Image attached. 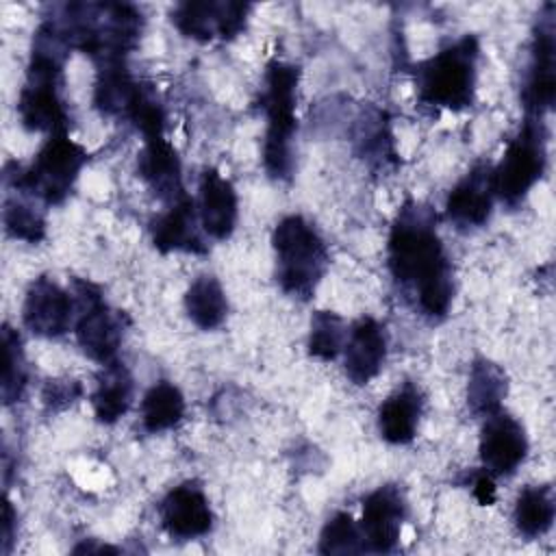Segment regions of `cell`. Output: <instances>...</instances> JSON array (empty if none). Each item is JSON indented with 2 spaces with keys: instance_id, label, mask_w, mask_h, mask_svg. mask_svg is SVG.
I'll return each mask as SVG.
<instances>
[{
  "instance_id": "obj_1",
  "label": "cell",
  "mask_w": 556,
  "mask_h": 556,
  "mask_svg": "<svg viewBox=\"0 0 556 556\" xmlns=\"http://www.w3.org/2000/svg\"><path fill=\"white\" fill-rule=\"evenodd\" d=\"M387 258L393 280L413 295L415 306L430 319L445 317L454 300V274L434 228V213L406 202L391 226Z\"/></svg>"
},
{
  "instance_id": "obj_2",
  "label": "cell",
  "mask_w": 556,
  "mask_h": 556,
  "mask_svg": "<svg viewBox=\"0 0 556 556\" xmlns=\"http://www.w3.org/2000/svg\"><path fill=\"white\" fill-rule=\"evenodd\" d=\"M52 22L63 30L72 48L102 61H124L137 46L143 17L132 4L122 2H70Z\"/></svg>"
},
{
  "instance_id": "obj_3",
  "label": "cell",
  "mask_w": 556,
  "mask_h": 556,
  "mask_svg": "<svg viewBox=\"0 0 556 556\" xmlns=\"http://www.w3.org/2000/svg\"><path fill=\"white\" fill-rule=\"evenodd\" d=\"M300 67L285 61H269L265 67L261 109L265 111L267 128L263 143V165L269 178L289 180L293 174V137L298 130Z\"/></svg>"
},
{
  "instance_id": "obj_4",
  "label": "cell",
  "mask_w": 556,
  "mask_h": 556,
  "mask_svg": "<svg viewBox=\"0 0 556 556\" xmlns=\"http://www.w3.org/2000/svg\"><path fill=\"white\" fill-rule=\"evenodd\" d=\"M271 248L280 289L291 298L311 300L330 263L328 248L317 228L302 215H287L274 228Z\"/></svg>"
},
{
  "instance_id": "obj_5",
  "label": "cell",
  "mask_w": 556,
  "mask_h": 556,
  "mask_svg": "<svg viewBox=\"0 0 556 556\" xmlns=\"http://www.w3.org/2000/svg\"><path fill=\"white\" fill-rule=\"evenodd\" d=\"M480 46L473 35H465L415 70L417 100L432 109L465 111L473 104Z\"/></svg>"
},
{
  "instance_id": "obj_6",
  "label": "cell",
  "mask_w": 556,
  "mask_h": 556,
  "mask_svg": "<svg viewBox=\"0 0 556 556\" xmlns=\"http://www.w3.org/2000/svg\"><path fill=\"white\" fill-rule=\"evenodd\" d=\"M85 163V148L72 141L67 132H56L48 137L26 169L15 167V174L7 172L4 178L7 187L52 206L70 195Z\"/></svg>"
},
{
  "instance_id": "obj_7",
  "label": "cell",
  "mask_w": 556,
  "mask_h": 556,
  "mask_svg": "<svg viewBox=\"0 0 556 556\" xmlns=\"http://www.w3.org/2000/svg\"><path fill=\"white\" fill-rule=\"evenodd\" d=\"M545 137L543 119L526 117L517 135L506 143L500 163L491 167L493 193L508 208L523 204L532 187L541 180L547 163Z\"/></svg>"
},
{
  "instance_id": "obj_8",
  "label": "cell",
  "mask_w": 556,
  "mask_h": 556,
  "mask_svg": "<svg viewBox=\"0 0 556 556\" xmlns=\"http://www.w3.org/2000/svg\"><path fill=\"white\" fill-rule=\"evenodd\" d=\"M76 339L83 352L100 363H113L124 337L122 315L111 311L102 291L89 280H74Z\"/></svg>"
},
{
  "instance_id": "obj_9",
  "label": "cell",
  "mask_w": 556,
  "mask_h": 556,
  "mask_svg": "<svg viewBox=\"0 0 556 556\" xmlns=\"http://www.w3.org/2000/svg\"><path fill=\"white\" fill-rule=\"evenodd\" d=\"M554 4H545L534 35H532V48H530V65L526 85L521 91L526 117L543 119L547 111L554 106L556 98V39H554Z\"/></svg>"
},
{
  "instance_id": "obj_10",
  "label": "cell",
  "mask_w": 556,
  "mask_h": 556,
  "mask_svg": "<svg viewBox=\"0 0 556 556\" xmlns=\"http://www.w3.org/2000/svg\"><path fill=\"white\" fill-rule=\"evenodd\" d=\"M245 2H182L172 11L174 26L189 39L211 41L237 37L248 20Z\"/></svg>"
},
{
  "instance_id": "obj_11",
  "label": "cell",
  "mask_w": 556,
  "mask_h": 556,
  "mask_svg": "<svg viewBox=\"0 0 556 556\" xmlns=\"http://www.w3.org/2000/svg\"><path fill=\"white\" fill-rule=\"evenodd\" d=\"M74 317V298L59 282L48 276H39L30 282L22 306V319L33 334L46 339L61 337L70 330Z\"/></svg>"
},
{
  "instance_id": "obj_12",
  "label": "cell",
  "mask_w": 556,
  "mask_h": 556,
  "mask_svg": "<svg viewBox=\"0 0 556 556\" xmlns=\"http://www.w3.org/2000/svg\"><path fill=\"white\" fill-rule=\"evenodd\" d=\"M404 519H406V502L402 491L395 484H384L371 491L363 500V513L358 523L365 549H371L378 554L393 552L400 541Z\"/></svg>"
},
{
  "instance_id": "obj_13",
  "label": "cell",
  "mask_w": 556,
  "mask_h": 556,
  "mask_svg": "<svg viewBox=\"0 0 556 556\" xmlns=\"http://www.w3.org/2000/svg\"><path fill=\"white\" fill-rule=\"evenodd\" d=\"M478 450L486 473L510 476L526 460L528 437L515 417L497 410L486 415Z\"/></svg>"
},
{
  "instance_id": "obj_14",
  "label": "cell",
  "mask_w": 556,
  "mask_h": 556,
  "mask_svg": "<svg viewBox=\"0 0 556 556\" xmlns=\"http://www.w3.org/2000/svg\"><path fill=\"white\" fill-rule=\"evenodd\" d=\"M161 523L172 539L189 541L213 528V510L204 489L195 480L174 486L159 506Z\"/></svg>"
},
{
  "instance_id": "obj_15",
  "label": "cell",
  "mask_w": 556,
  "mask_h": 556,
  "mask_svg": "<svg viewBox=\"0 0 556 556\" xmlns=\"http://www.w3.org/2000/svg\"><path fill=\"white\" fill-rule=\"evenodd\" d=\"M202 226L198 217L195 200L187 193L174 204L165 206L161 215L150 222L152 245L167 254V252H189L202 254L206 252V243L202 239Z\"/></svg>"
},
{
  "instance_id": "obj_16",
  "label": "cell",
  "mask_w": 556,
  "mask_h": 556,
  "mask_svg": "<svg viewBox=\"0 0 556 556\" xmlns=\"http://www.w3.org/2000/svg\"><path fill=\"white\" fill-rule=\"evenodd\" d=\"M137 172L150 187V191L165 204H174L187 195L182 187V169L176 148L165 139V132L143 139V148L137 159Z\"/></svg>"
},
{
  "instance_id": "obj_17",
  "label": "cell",
  "mask_w": 556,
  "mask_h": 556,
  "mask_svg": "<svg viewBox=\"0 0 556 556\" xmlns=\"http://www.w3.org/2000/svg\"><path fill=\"white\" fill-rule=\"evenodd\" d=\"M345 376L354 384L374 380L387 361V332L374 317H361L352 324L343 345Z\"/></svg>"
},
{
  "instance_id": "obj_18",
  "label": "cell",
  "mask_w": 556,
  "mask_h": 556,
  "mask_svg": "<svg viewBox=\"0 0 556 556\" xmlns=\"http://www.w3.org/2000/svg\"><path fill=\"white\" fill-rule=\"evenodd\" d=\"M198 217L204 235L211 239H228L237 224L239 202L237 191L228 178L215 167H206L198 185Z\"/></svg>"
},
{
  "instance_id": "obj_19",
  "label": "cell",
  "mask_w": 556,
  "mask_h": 556,
  "mask_svg": "<svg viewBox=\"0 0 556 556\" xmlns=\"http://www.w3.org/2000/svg\"><path fill=\"white\" fill-rule=\"evenodd\" d=\"M493 198L491 165L480 163L454 185L445 200V213L458 228L482 226L491 215Z\"/></svg>"
},
{
  "instance_id": "obj_20",
  "label": "cell",
  "mask_w": 556,
  "mask_h": 556,
  "mask_svg": "<svg viewBox=\"0 0 556 556\" xmlns=\"http://www.w3.org/2000/svg\"><path fill=\"white\" fill-rule=\"evenodd\" d=\"M143 87L146 85L132 78L124 61H102L98 63L93 104L102 115L128 117L141 98Z\"/></svg>"
},
{
  "instance_id": "obj_21",
  "label": "cell",
  "mask_w": 556,
  "mask_h": 556,
  "mask_svg": "<svg viewBox=\"0 0 556 556\" xmlns=\"http://www.w3.org/2000/svg\"><path fill=\"white\" fill-rule=\"evenodd\" d=\"M421 410V391L413 382H404L378 408L380 437L393 445L410 443L415 439Z\"/></svg>"
},
{
  "instance_id": "obj_22",
  "label": "cell",
  "mask_w": 556,
  "mask_h": 556,
  "mask_svg": "<svg viewBox=\"0 0 556 556\" xmlns=\"http://www.w3.org/2000/svg\"><path fill=\"white\" fill-rule=\"evenodd\" d=\"M132 402V376L130 371L113 361L102 365L96 389L91 393L93 415L100 424H115Z\"/></svg>"
},
{
  "instance_id": "obj_23",
  "label": "cell",
  "mask_w": 556,
  "mask_h": 556,
  "mask_svg": "<svg viewBox=\"0 0 556 556\" xmlns=\"http://www.w3.org/2000/svg\"><path fill=\"white\" fill-rule=\"evenodd\" d=\"M187 317L202 330H215L226 321L228 300L219 280L211 274L198 276L185 293Z\"/></svg>"
},
{
  "instance_id": "obj_24",
  "label": "cell",
  "mask_w": 556,
  "mask_h": 556,
  "mask_svg": "<svg viewBox=\"0 0 556 556\" xmlns=\"http://www.w3.org/2000/svg\"><path fill=\"white\" fill-rule=\"evenodd\" d=\"M554 515L556 500L552 484H530L517 495L513 517L519 534L526 539L543 536L552 528Z\"/></svg>"
},
{
  "instance_id": "obj_25",
  "label": "cell",
  "mask_w": 556,
  "mask_h": 556,
  "mask_svg": "<svg viewBox=\"0 0 556 556\" xmlns=\"http://www.w3.org/2000/svg\"><path fill=\"white\" fill-rule=\"evenodd\" d=\"M506 391L508 382L500 365H495L489 358L473 361L467 384V404L473 415L486 417L491 413H497L502 400L506 397Z\"/></svg>"
},
{
  "instance_id": "obj_26",
  "label": "cell",
  "mask_w": 556,
  "mask_h": 556,
  "mask_svg": "<svg viewBox=\"0 0 556 556\" xmlns=\"http://www.w3.org/2000/svg\"><path fill=\"white\" fill-rule=\"evenodd\" d=\"M185 415V397L169 380L154 382L141 400V426L148 432L174 428Z\"/></svg>"
},
{
  "instance_id": "obj_27",
  "label": "cell",
  "mask_w": 556,
  "mask_h": 556,
  "mask_svg": "<svg viewBox=\"0 0 556 556\" xmlns=\"http://www.w3.org/2000/svg\"><path fill=\"white\" fill-rule=\"evenodd\" d=\"M28 382L26 358L17 330L2 326V402L9 406L24 395Z\"/></svg>"
},
{
  "instance_id": "obj_28",
  "label": "cell",
  "mask_w": 556,
  "mask_h": 556,
  "mask_svg": "<svg viewBox=\"0 0 556 556\" xmlns=\"http://www.w3.org/2000/svg\"><path fill=\"white\" fill-rule=\"evenodd\" d=\"M345 324L332 311H317L311 317V334H308V352L315 358L332 361L345 345Z\"/></svg>"
},
{
  "instance_id": "obj_29",
  "label": "cell",
  "mask_w": 556,
  "mask_h": 556,
  "mask_svg": "<svg viewBox=\"0 0 556 556\" xmlns=\"http://www.w3.org/2000/svg\"><path fill=\"white\" fill-rule=\"evenodd\" d=\"M2 222L4 230L20 241L26 243H39L46 235V219L35 204L17 200V198H7L4 200V211H2Z\"/></svg>"
},
{
  "instance_id": "obj_30",
  "label": "cell",
  "mask_w": 556,
  "mask_h": 556,
  "mask_svg": "<svg viewBox=\"0 0 556 556\" xmlns=\"http://www.w3.org/2000/svg\"><path fill=\"white\" fill-rule=\"evenodd\" d=\"M365 552L363 534L352 515L337 513L319 534V554H361Z\"/></svg>"
},
{
  "instance_id": "obj_31",
  "label": "cell",
  "mask_w": 556,
  "mask_h": 556,
  "mask_svg": "<svg viewBox=\"0 0 556 556\" xmlns=\"http://www.w3.org/2000/svg\"><path fill=\"white\" fill-rule=\"evenodd\" d=\"M80 395V384L76 380H50L43 389V404L52 410L70 406Z\"/></svg>"
},
{
  "instance_id": "obj_32",
  "label": "cell",
  "mask_w": 556,
  "mask_h": 556,
  "mask_svg": "<svg viewBox=\"0 0 556 556\" xmlns=\"http://www.w3.org/2000/svg\"><path fill=\"white\" fill-rule=\"evenodd\" d=\"M473 497L482 504V506H489L495 502V484L491 480V473H478L473 478Z\"/></svg>"
},
{
  "instance_id": "obj_33",
  "label": "cell",
  "mask_w": 556,
  "mask_h": 556,
  "mask_svg": "<svg viewBox=\"0 0 556 556\" xmlns=\"http://www.w3.org/2000/svg\"><path fill=\"white\" fill-rule=\"evenodd\" d=\"M15 510L9 500H4V510H2V554H9L11 541H13V526H15Z\"/></svg>"
},
{
  "instance_id": "obj_34",
  "label": "cell",
  "mask_w": 556,
  "mask_h": 556,
  "mask_svg": "<svg viewBox=\"0 0 556 556\" xmlns=\"http://www.w3.org/2000/svg\"><path fill=\"white\" fill-rule=\"evenodd\" d=\"M83 552H87V554H91V552H117L115 547H111V545H96V543H80V545H76L74 547V554H83Z\"/></svg>"
}]
</instances>
